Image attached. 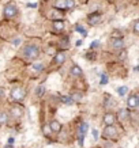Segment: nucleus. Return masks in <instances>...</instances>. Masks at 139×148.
Segmentation results:
<instances>
[{
    "label": "nucleus",
    "instance_id": "obj_1",
    "mask_svg": "<svg viewBox=\"0 0 139 148\" xmlns=\"http://www.w3.org/2000/svg\"><path fill=\"white\" fill-rule=\"evenodd\" d=\"M40 53H41L40 48L37 45H34V44L26 45L23 48V54H25V57H26L27 60H36V58H38Z\"/></svg>",
    "mask_w": 139,
    "mask_h": 148
},
{
    "label": "nucleus",
    "instance_id": "obj_2",
    "mask_svg": "<svg viewBox=\"0 0 139 148\" xmlns=\"http://www.w3.org/2000/svg\"><path fill=\"white\" fill-rule=\"evenodd\" d=\"M53 7L57 10H71L75 7V0H55Z\"/></svg>",
    "mask_w": 139,
    "mask_h": 148
},
{
    "label": "nucleus",
    "instance_id": "obj_3",
    "mask_svg": "<svg viewBox=\"0 0 139 148\" xmlns=\"http://www.w3.org/2000/svg\"><path fill=\"white\" fill-rule=\"evenodd\" d=\"M17 14H18V7L15 3H8L3 10V15L6 19H12L14 16H17Z\"/></svg>",
    "mask_w": 139,
    "mask_h": 148
},
{
    "label": "nucleus",
    "instance_id": "obj_4",
    "mask_svg": "<svg viewBox=\"0 0 139 148\" xmlns=\"http://www.w3.org/2000/svg\"><path fill=\"white\" fill-rule=\"evenodd\" d=\"M11 98L15 101V102H22L23 99L26 98V91L22 87H14L11 90Z\"/></svg>",
    "mask_w": 139,
    "mask_h": 148
},
{
    "label": "nucleus",
    "instance_id": "obj_5",
    "mask_svg": "<svg viewBox=\"0 0 139 148\" xmlns=\"http://www.w3.org/2000/svg\"><path fill=\"white\" fill-rule=\"evenodd\" d=\"M139 106V97L138 94H132L127 99V108L128 110H136Z\"/></svg>",
    "mask_w": 139,
    "mask_h": 148
},
{
    "label": "nucleus",
    "instance_id": "obj_6",
    "mask_svg": "<svg viewBox=\"0 0 139 148\" xmlns=\"http://www.w3.org/2000/svg\"><path fill=\"white\" fill-rule=\"evenodd\" d=\"M117 133H119V132H117V128H115L113 125H106L102 132V136L105 139H115L117 136Z\"/></svg>",
    "mask_w": 139,
    "mask_h": 148
},
{
    "label": "nucleus",
    "instance_id": "obj_7",
    "mask_svg": "<svg viewBox=\"0 0 139 148\" xmlns=\"http://www.w3.org/2000/svg\"><path fill=\"white\" fill-rule=\"evenodd\" d=\"M86 132H87V124H86V122H82L81 128H79V137H78V143H79V145H83V140H85Z\"/></svg>",
    "mask_w": 139,
    "mask_h": 148
},
{
    "label": "nucleus",
    "instance_id": "obj_8",
    "mask_svg": "<svg viewBox=\"0 0 139 148\" xmlns=\"http://www.w3.org/2000/svg\"><path fill=\"white\" fill-rule=\"evenodd\" d=\"M66 58H67V54L63 52H59V53H56V56H55L53 58V63L56 64V65H60V64H63L64 61H66Z\"/></svg>",
    "mask_w": 139,
    "mask_h": 148
},
{
    "label": "nucleus",
    "instance_id": "obj_9",
    "mask_svg": "<svg viewBox=\"0 0 139 148\" xmlns=\"http://www.w3.org/2000/svg\"><path fill=\"white\" fill-rule=\"evenodd\" d=\"M116 121V114H113V113H106L105 117H104V124L105 125H113Z\"/></svg>",
    "mask_w": 139,
    "mask_h": 148
},
{
    "label": "nucleus",
    "instance_id": "obj_10",
    "mask_svg": "<svg viewBox=\"0 0 139 148\" xmlns=\"http://www.w3.org/2000/svg\"><path fill=\"white\" fill-rule=\"evenodd\" d=\"M52 27H53L55 33L63 32L64 30V22L63 21H60V19H56V21H53V23H52Z\"/></svg>",
    "mask_w": 139,
    "mask_h": 148
},
{
    "label": "nucleus",
    "instance_id": "obj_11",
    "mask_svg": "<svg viewBox=\"0 0 139 148\" xmlns=\"http://www.w3.org/2000/svg\"><path fill=\"white\" fill-rule=\"evenodd\" d=\"M71 75L72 76H75V77H81L82 75H83V72H82V68L78 65V64H74L71 67Z\"/></svg>",
    "mask_w": 139,
    "mask_h": 148
},
{
    "label": "nucleus",
    "instance_id": "obj_12",
    "mask_svg": "<svg viewBox=\"0 0 139 148\" xmlns=\"http://www.w3.org/2000/svg\"><path fill=\"white\" fill-rule=\"evenodd\" d=\"M10 114H11L14 118H19V117L23 114V109L21 108V106H14V108H11Z\"/></svg>",
    "mask_w": 139,
    "mask_h": 148
},
{
    "label": "nucleus",
    "instance_id": "obj_13",
    "mask_svg": "<svg viewBox=\"0 0 139 148\" xmlns=\"http://www.w3.org/2000/svg\"><path fill=\"white\" fill-rule=\"evenodd\" d=\"M49 128H50V132L53 133H59L62 130V124L57 121V120H53V121L49 124Z\"/></svg>",
    "mask_w": 139,
    "mask_h": 148
},
{
    "label": "nucleus",
    "instance_id": "obj_14",
    "mask_svg": "<svg viewBox=\"0 0 139 148\" xmlns=\"http://www.w3.org/2000/svg\"><path fill=\"white\" fill-rule=\"evenodd\" d=\"M89 23L91 25V26H94V25H98V23H101V15H95V14H93V15H90L89 16Z\"/></svg>",
    "mask_w": 139,
    "mask_h": 148
},
{
    "label": "nucleus",
    "instance_id": "obj_15",
    "mask_svg": "<svg viewBox=\"0 0 139 148\" xmlns=\"http://www.w3.org/2000/svg\"><path fill=\"white\" fill-rule=\"evenodd\" d=\"M123 45H124V44H123V40H121V38H117V40L115 38V40L112 41V46L115 49H121Z\"/></svg>",
    "mask_w": 139,
    "mask_h": 148
},
{
    "label": "nucleus",
    "instance_id": "obj_16",
    "mask_svg": "<svg viewBox=\"0 0 139 148\" xmlns=\"http://www.w3.org/2000/svg\"><path fill=\"white\" fill-rule=\"evenodd\" d=\"M119 117H120V120H127V118H128V109H121V110H119Z\"/></svg>",
    "mask_w": 139,
    "mask_h": 148
},
{
    "label": "nucleus",
    "instance_id": "obj_17",
    "mask_svg": "<svg viewBox=\"0 0 139 148\" xmlns=\"http://www.w3.org/2000/svg\"><path fill=\"white\" fill-rule=\"evenodd\" d=\"M127 91H128V87L127 86H121V87L117 88V94L120 95V97H124L127 94Z\"/></svg>",
    "mask_w": 139,
    "mask_h": 148
},
{
    "label": "nucleus",
    "instance_id": "obj_18",
    "mask_svg": "<svg viewBox=\"0 0 139 148\" xmlns=\"http://www.w3.org/2000/svg\"><path fill=\"white\" fill-rule=\"evenodd\" d=\"M44 92H45V86L41 84V86H38V87L36 88V95L37 97H42Z\"/></svg>",
    "mask_w": 139,
    "mask_h": 148
},
{
    "label": "nucleus",
    "instance_id": "obj_19",
    "mask_svg": "<svg viewBox=\"0 0 139 148\" xmlns=\"http://www.w3.org/2000/svg\"><path fill=\"white\" fill-rule=\"evenodd\" d=\"M32 67H33V69H36V71H44L45 69V65L42 63H34Z\"/></svg>",
    "mask_w": 139,
    "mask_h": 148
},
{
    "label": "nucleus",
    "instance_id": "obj_20",
    "mask_svg": "<svg viewBox=\"0 0 139 148\" xmlns=\"http://www.w3.org/2000/svg\"><path fill=\"white\" fill-rule=\"evenodd\" d=\"M82 92H72V95L70 97V98L72 99V101H82Z\"/></svg>",
    "mask_w": 139,
    "mask_h": 148
},
{
    "label": "nucleus",
    "instance_id": "obj_21",
    "mask_svg": "<svg viewBox=\"0 0 139 148\" xmlns=\"http://www.w3.org/2000/svg\"><path fill=\"white\" fill-rule=\"evenodd\" d=\"M7 120H8V114L4 112L0 113V124H6L7 122Z\"/></svg>",
    "mask_w": 139,
    "mask_h": 148
},
{
    "label": "nucleus",
    "instance_id": "obj_22",
    "mask_svg": "<svg viewBox=\"0 0 139 148\" xmlns=\"http://www.w3.org/2000/svg\"><path fill=\"white\" fill-rule=\"evenodd\" d=\"M75 29H76V32H78V33H81V34H82V36H83V37H86V36H87V32H86V30H85V29H83V27H82V26H79V25H76V27H75Z\"/></svg>",
    "mask_w": 139,
    "mask_h": 148
},
{
    "label": "nucleus",
    "instance_id": "obj_23",
    "mask_svg": "<svg viewBox=\"0 0 139 148\" xmlns=\"http://www.w3.org/2000/svg\"><path fill=\"white\" fill-rule=\"evenodd\" d=\"M42 132H44V135L45 136H49L52 132H50V128L49 125H44V128H42Z\"/></svg>",
    "mask_w": 139,
    "mask_h": 148
},
{
    "label": "nucleus",
    "instance_id": "obj_24",
    "mask_svg": "<svg viewBox=\"0 0 139 148\" xmlns=\"http://www.w3.org/2000/svg\"><path fill=\"white\" fill-rule=\"evenodd\" d=\"M62 102H64V103H71L72 99L70 98V97H67V95H63V97H62Z\"/></svg>",
    "mask_w": 139,
    "mask_h": 148
},
{
    "label": "nucleus",
    "instance_id": "obj_25",
    "mask_svg": "<svg viewBox=\"0 0 139 148\" xmlns=\"http://www.w3.org/2000/svg\"><path fill=\"white\" fill-rule=\"evenodd\" d=\"M134 33L135 34L139 33V21H134Z\"/></svg>",
    "mask_w": 139,
    "mask_h": 148
},
{
    "label": "nucleus",
    "instance_id": "obj_26",
    "mask_svg": "<svg viewBox=\"0 0 139 148\" xmlns=\"http://www.w3.org/2000/svg\"><path fill=\"white\" fill-rule=\"evenodd\" d=\"M108 83V76L106 75H105V73H102V75H101V84H106Z\"/></svg>",
    "mask_w": 139,
    "mask_h": 148
},
{
    "label": "nucleus",
    "instance_id": "obj_27",
    "mask_svg": "<svg viewBox=\"0 0 139 148\" xmlns=\"http://www.w3.org/2000/svg\"><path fill=\"white\" fill-rule=\"evenodd\" d=\"M60 46H62V48H64V49H67V48H68V40H67V38H64V40L62 41Z\"/></svg>",
    "mask_w": 139,
    "mask_h": 148
},
{
    "label": "nucleus",
    "instance_id": "obj_28",
    "mask_svg": "<svg viewBox=\"0 0 139 148\" xmlns=\"http://www.w3.org/2000/svg\"><path fill=\"white\" fill-rule=\"evenodd\" d=\"M91 133H93V137H94V139H95V140L98 139V136H100V133H98V130H97V129H93V130H91Z\"/></svg>",
    "mask_w": 139,
    "mask_h": 148
},
{
    "label": "nucleus",
    "instance_id": "obj_29",
    "mask_svg": "<svg viewBox=\"0 0 139 148\" xmlns=\"http://www.w3.org/2000/svg\"><path fill=\"white\" fill-rule=\"evenodd\" d=\"M21 42H22V40H21V38H15V40L12 41V45H19V44H21Z\"/></svg>",
    "mask_w": 139,
    "mask_h": 148
},
{
    "label": "nucleus",
    "instance_id": "obj_30",
    "mask_svg": "<svg viewBox=\"0 0 139 148\" xmlns=\"http://www.w3.org/2000/svg\"><path fill=\"white\" fill-rule=\"evenodd\" d=\"M100 46V41H93V44H91V49L93 48H98Z\"/></svg>",
    "mask_w": 139,
    "mask_h": 148
},
{
    "label": "nucleus",
    "instance_id": "obj_31",
    "mask_svg": "<svg viewBox=\"0 0 139 148\" xmlns=\"http://www.w3.org/2000/svg\"><path fill=\"white\" fill-rule=\"evenodd\" d=\"M1 97H4V88L3 87H0V98Z\"/></svg>",
    "mask_w": 139,
    "mask_h": 148
},
{
    "label": "nucleus",
    "instance_id": "obj_32",
    "mask_svg": "<svg viewBox=\"0 0 139 148\" xmlns=\"http://www.w3.org/2000/svg\"><path fill=\"white\" fill-rule=\"evenodd\" d=\"M8 144H11V145L14 144V137H10L8 139Z\"/></svg>",
    "mask_w": 139,
    "mask_h": 148
},
{
    "label": "nucleus",
    "instance_id": "obj_33",
    "mask_svg": "<svg viewBox=\"0 0 139 148\" xmlns=\"http://www.w3.org/2000/svg\"><path fill=\"white\" fill-rule=\"evenodd\" d=\"M82 45V41L79 40V41H76V46H81Z\"/></svg>",
    "mask_w": 139,
    "mask_h": 148
},
{
    "label": "nucleus",
    "instance_id": "obj_34",
    "mask_svg": "<svg viewBox=\"0 0 139 148\" xmlns=\"http://www.w3.org/2000/svg\"><path fill=\"white\" fill-rule=\"evenodd\" d=\"M4 148H14V147H12V145H11V144H7V145H6Z\"/></svg>",
    "mask_w": 139,
    "mask_h": 148
}]
</instances>
